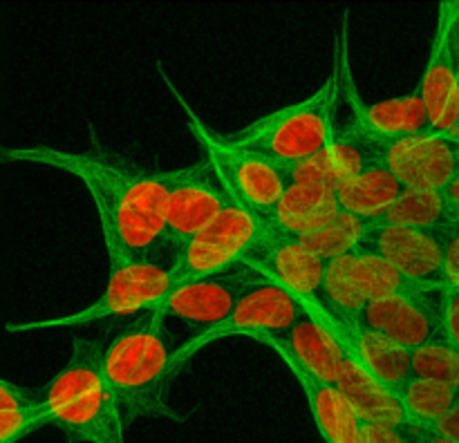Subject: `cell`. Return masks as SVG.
<instances>
[{"label": "cell", "instance_id": "f546056e", "mask_svg": "<svg viewBox=\"0 0 459 443\" xmlns=\"http://www.w3.org/2000/svg\"><path fill=\"white\" fill-rule=\"evenodd\" d=\"M40 398V389L22 388V385L9 383L0 379V412L21 410V407L36 405Z\"/></svg>", "mask_w": 459, "mask_h": 443}, {"label": "cell", "instance_id": "d6986e66", "mask_svg": "<svg viewBox=\"0 0 459 443\" xmlns=\"http://www.w3.org/2000/svg\"><path fill=\"white\" fill-rule=\"evenodd\" d=\"M372 161H375L372 143L363 139L354 125L345 124L336 128L334 139L321 155L291 168L290 179L291 182L316 183V186L336 191L341 183L357 177Z\"/></svg>", "mask_w": 459, "mask_h": 443}, {"label": "cell", "instance_id": "44dd1931", "mask_svg": "<svg viewBox=\"0 0 459 443\" xmlns=\"http://www.w3.org/2000/svg\"><path fill=\"white\" fill-rule=\"evenodd\" d=\"M334 385L348 398V403L352 405V410L357 412V416L363 423L385 425V428L397 430L412 428L397 394L385 388V385H381L377 379H372L350 356L345 358Z\"/></svg>", "mask_w": 459, "mask_h": 443}, {"label": "cell", "instance_id": "e0dca14e", "mask_svg": "<svg viewBox=\"0 0 459 443\" xmlns=\"http://www.w3.org/2000/svg\"><path fill=\"white\" fill-rule=\"evenodd\" d=\"M245 267L276 280L299 302H318L325 260L318 258L300 237L285 235L273 228L258 258Z\"/></svg>", "mask_w": 459, "mask_h": 443}, {"label": "cell", "instance_id": "1f68e13d", "mask_svg": "<svg viewBox=\"0 0 459 443\" xmlns=\"http://www.w3.org/2000/svg\"><path fill=\"white\" fill-rule=\"evenodd\" d=\"M444 340L459 352V291L446 294V307H444Z\"/></svg>", "mask_w": 459, "mask_h": 443}, {"label": "cell", "instance_id": "83f0119b", "mask_svg": "<svg viewBox=\"0 0 459 443\" xmlns=\"http://www.w3.org/2000/svg\"><path fill=\"white\" fill-rule=\"evenodd\" d=\"M45 425L40 405L21 407V410L0 412V443H18Z\"/></svg>", "mask_w": 459, "mask_h": 443}, {"label": "cell", "instance_id": "484cf974", "mask_svg": "<svg viewBox=\"0 0 459 443\" xmlns=\"http://www.w3.org/2000/svg\"><path fill=\"white\" fill-rule=\"evenodd\" d=\"M370 228V222L341 210V213L336 215L334 219H330L325 226L309 233L307 237H300V240H303L318 258L330 262V260L343 258V255H350L354 253V251L361 249L363 240H366Z\"/></svg>", "mask_w": 459, "mask_h": 443}, {"label": "cell", "instance_id": "d4e9b609", "mask_svg": "<svg viewBox=\"0 0 459 443\" xmlns=\"http://www.w3.org/2000/svg\"><path fill=\"white\" fill-rule=\"evenodd\" d=\"M397 396L402 401V407L411 425H415V428H433L459 401V389L435 383V380L411 376L397 392Z\"/></svg>", "mask_w": 459, "mask_h": 443}, {"label": "cell", "instance_id": "cb8c5ba5", "mask_svg": "<svg viewBox=\"0 0 459 443\" xmlns=\"http://www.w3.org/2000/svg\"><path fill=\"white\" fill-rule=\"evenodd\" d=\"M453 222L455 217L442 191H403L377 224L444 233Z\"/></svg>", "mask_w": 459, "mask_h": 443}, {"label": "cell", "instance_id": "30bf717a", "mask_svg": "<svg viewBox=\"0 0 459 443\" xmlns=\"http://www.w3.org/2000/svg\"><path fill=\"white\" fill-rule=\"evenodd\" d=\"M231 204L204 159L175 173L164 209L166 244L175 251L200 235Z\"/></svg>", "mask_w": 459, "mask_h": 443}, {"label": "cell", "instance_id": "52a82bcc", "mask_svg": "<svg viewBox=\"0 0 459 443\" xmlns=\"http://www.w3.org/2000/svg\"><path fill=\"white\" fill-rule=\"evenodd\" d=\"M303 304L285 286L258 273V277L240 295L233 311L220 325L197 331L175 352H170V376L175 379L186 367V362L206 345L220 343L231 336H247L254 340L282 336L285 331H290L294 322L303 318Z\"/></svg>", "mask_w": 459, "mask_h": 443}, {"label": "cell", "instance_id": "2e32d148", "mask_svg": "<svg viewBox=\"0 0 459 443\" xmlns=\"http://www.w3.org/2000/svg\"><path fill=\"white\" fill-rule=\"evenodd\" d=\"M300 304H303L305 313L299 322L290 327V331H285L282 336H273V338H260L258 343L273 349L276 354H287L318 380L334 385L348 354L332 331L321 302Z\"/></svg>", "mask_w": 459, "mask_h": 443}, {"label": "cell", "instance_id": "8fae6325", "mask_svg": "<svg viewBox=\"0 0 459 443\" xmlns=\"http://www.w3.org/2000/svg\"><path fill=\"white\" fill-rule=\"evenodd\" d=\"M372 150L403 191H444L457 175L459 143L433 132L372 143Z\"/></svg>", "mask_w": 459, "mask_h": 443}, {"label": "cell", "instance_id": "4dcf8cb0", "mask_svg": "<svg viewBox=\"0 0 459 443\" xmlns=\"http://www.w3.org/2000/svg\"><path fill=\"white\" fill-rule=\"evenodd\" d=\"M359 443H412L411 430L385 428V425L363 423Z\"/></svg>", "mask_w": 459, "mask_h": 443}, {"label": "cell", "instance_id": "7c38bea8", "mask_svg": "<svg viewBox=\"0 0 459 443\" xmlns=\"http://www.w3.org/2000/svg\"><path fill=\"white\" fill-rule=\"evenodd\" d=\"M444 307L446 291L393 295L368 304L359 322L412 352L444 338Z\"/></svg>", "mask_w": 459, "mask_h": 443}, {"label": "cell", "instance_id": "4316f807", "mask_svg": "<svg viewBox=\"0 0 459 443\" xmlns=\"http://www.w3.org/2000/svg\"><path fill=\"white\" fill-rule=\"evenodd\" d=\"M411 370L417 379H429L459 389V352L444 338L412 349Z\"/></svg>", "mask_w": 459, "mask_h": 443}, {"label": "cell", "instance_id": "6da1fadb", "mask_svg": "<svg viewBox=\"0 0 459 443\" xmlns=\"http://www.w3.org/2000/svg\"><path fill=\"white\" fill-rule=\"evenodd\" d=\"M0 159L74 175L97 206L108 267L151 260L166 246L164 209L178 168H139L92 141L90 150L54 146L4 148Z\"/></svg>", "mask_w": 459, "mask_h": 443}, {"label": "cell", "instance_id": "8d00e7d4", "mask_svg": "<svg viewBox=\"0 0 459 443\" xmlns=\"http://www.w3.org/2000/svg\"><path fill=\"white\" fill-rule=\"evenodd\" d=\"M457 143H459V130H457Z\"/></svg>", "mask_w": 459, "mask_h": 443}, {"label": "cell", "instance_id": "277c9868", "mask_svg": "<svg viewBox=\"0 0 459 443\" xmlns=\"http://www.w3.org/2000/svg\"><path fill=\"white\" fill-rule=\"evenodd\" d=\"M101 367L126 425L139 419L182 423L184 416L169 401L170 349L164 340V318L151 316L126 327L101 352Z\"/></svg>", "mask_w": 459, "mask_h": 443}, {"label": "cell", "instance_id": "d6a6232c", "mask_svg": "<svg viewBox=\"0 0 459 443\" xmlns=\"http://www.w3.org/2000/svg\"><path fill=\"white\" fill-rule=\"evenodd\" d=\"M433 430L442 434V437H446L448 441L459 443V401L433 425Z\"/></svg>", "mask_w": 459, "mask_h": 443}, {"label": "cell", "instance_id": "ffe728a7", "mask_svg": "<svg viewBox=\"0 0 459 443\" xmlns=\"http://www.w3.org/2000/svg\"><path fill=\"white\" fill-rule=\"evenodd\" d=\"M281 361L285 362L287 370L294 374L299 380L300 389H303L305 398H307L309 412L314 416L318 434L325 443H359L361 437L363 421L359 419L357 412L348 403V398L336 389V385L318 380L309 371H305L294 358L287 354H278Z\"/></svg>", "mask_w": 459, "mask_h": 443}, {"label": "cell", "instance_id": "7402d4cb", "mask_svg": "<svg viewBox=\"0 0 459 443\" xmlns=\"http://www.w3.org/2000/svg\"><path fill=\"white\" fill-rule=\"evenodd\" d=\"M341 213L336 204V192L316 183L290 182L287 191L278 200L276 209L269 215V224L278 233L291 237H307L309 233L325 226Z\"/></svg>", "mask_w": 459, "mask_h": 443}, {"label": "cell", "instance_id": "d590c367", "mask_svg": "<svg viewBox=\"0 0 459 443\" xmlns=\"http://www.w3.org/2000/svg\"><path fill=\"white\" fill-rule=\"evenodd\" d=\"M457 175H459V152H457Z\"/></svg>", "mask_w": 459, "mask_h": 443}, {"label": "cell", "instance_id": "7a4b0ae2", "mask_svg": "<svg viewBox=\"0 0 459 443\" xmlns=\"http://www.w3.org/2000/svg\"><path fill=\"white\" fill-rule=\"evenodd\" d=\"M334 40L332 74L307 98L273 110L251 121L233 134H224L231 143L263 152L285 170L296 168L321 155L336 132V112L343 101V54L348 52V16Z\"/></svg>", "mask_w": 459, "mask_h": 443}, {"label": "cell", "instance_id": "5bb4252c", "mask_svg": "<svg viewBox=\"0 0 459 443\" xmlns=\"http://www.w3.org/2000/svg\"><path fill=\"white\" fill-rule=\"evenodd\" d=\"M343 101L350 107V125L370 143H388L397 139L415 137L429 132V115L420 92L403 97L384 98L377 103H366L359 94L350 70V52L343 54Z\"/></svg>", "mask_w": 459, "mask_h": 443}, {"label": "cell", "instance_id": "5b68a950", "mask_svg": "<svg viewBox=\"0 0 459 443\" xmlns=\"http://www.w3.org/2000/svg\"><path fill=\"white\" fill-rule=\"evenodd\" d=\"M157 70H160V76L169 88L170 97L179 103L182 112L186 115L188 130H191L193 139L200 143L204 161L209 164L215 182L222 186L231 204L240 206V209L249 210L258 217L269 219L278 200L290 186V170L273 164L263 152L254 150V148L236 146L224 134L211 130L206 121L193 110L182 89L175 88L170 76L161 67H157Z\"/></svg>", "mask_w": 459, "mask_h": 443}, {"label": "cell", "instance_id": "9c48e42d", "mask_svg": "<svg viewBox=\"0 0 459 443\" xmlns=\"http://www.w3.org/2000/svg\"><path fill=\"white\" fill-rule=\"evenodd\" d=\"M426 115L429 132L457 141L459 130V43L453 31V0L439 3L437 25L429 63L417 85Z\"/></svg>", "mask_w": 459, "mask_h": 443}, {"label": "cell", "instance_id": "ba28073f", "mask_svg": "<svg viewBox=\"0 0 459 443\" xmlns=\"http://www.w3.org/2000/svg\"><path fill=\"white\" fill-rule=\"evenodd\" d=\"M272 231L269 219L229 204L211 226L175 251L170 262L175 282L182 285L249 264L258 258Z\"/></svg>", "mask_w": 459, "mask_h": 443}, {"label": "cell", "instance_id": "3957f363", "mask_svg": "<svg viewBox=\"0 0 459 443\" xmlns=\"http://www.w3.org/2000/svg\"><path fill=\"white\" fill-rule=\"evenodd\" d=\"M103 345L74 338L61 371L40 388L45 425H54L81 443H126V421L103 376Z\"/></svg>", "mask_w": 459, "mask_h": 443}, {"label": "cell", "instance_id": "8992f818", "mask_svg": "<svg viewBox=\"0 0 459 443\" xmlns=\"http://www.w3.org/2000/svg\"><path fill=\"white\" fill-rule=\"evenodd\" d=\"M108 273V282L99 298L79 311L65 316L39 318V320L9 322L4 329L9 334H30V331L48 329H74V327L90 325V322L106 320L117 316H133L142 311H155L173 286L178 285L170 264L160 262L157 258L133 260V262L112 264Z\"/></svg>", "mask_w": 459, "mask_h": 443}, {"label": "cell", "instance_id": "ac0fdd59", "mask_svg": "<svg viewBox=\"0 0 459 443\" xmlns=\"http://www.w3.org/2000/svg\"><path fill=\"white\" fill-rule=\"evenodd\" d=\"M327 316V311H325ZM332 331L336 338L343 345L345 354L352 361H357L372 379L379 380L394 394L403 388L408 379L412 376L411 370V352L403 349L402 345L393 343L385 336L377 334V331L368 329L361 322H352V325H341V322L332 320L327 316Z\"/></svg>", "mask_w": 459, "mask_h": 443}, {"label": "cell", "instance_id": "4fadbf2b", "mask_svg": "<svg viewBox=\"0 0 459 443\" xmlns=\"http://www.w3.org/2000/svg\"><path fill=\"white\" fill-rule=\"evenodd\" d=\"M258 277V271L251 267H233L215 276L197 277V280L175 285L169 298L155 309L160 318H178L186 325L197 327L200 331L220 325L233 311L247 286Z\"/></svg>", "mask_w": 459, "mask_h": 443}, {"label": "cell", "instance_id": "9a60e30c", "mask_svg": "<svg viewBox=\"0 0 459 443\" xmlns=\"http://www.w3.org/2000/svg\"><path fill=\"white\" fill-rule=\"evenodd\" d=\"M361 249L381 255L390 267L397 268L411 282L430 289H444L442 233L372 224Z\"/></svg>", "mask_w": 459, "mask_h": 443}, {"label": "cell", "instance_id": "836d02e7", "mask_svg": "<svg viewBox=\"0 0 459 443\" xmlns=\"http://www.w3.org/2000/svg\"><path fill=\"white\" fill-rule=\"evenodd\" d=\"M444 197H446L448 206H451V213L455 217V222H459V175L453 177V182L444 188Z\"/></svg>", "mask_w": 459, "mask_h": 443}, {"label": "cell", "instance_id": "e575fe53", "mask_svg": "<svg viewBox=\"0 0 459 443\" xmlns=\"http://www.w3.org/2000/svg\"><path fill=\"white\" fill-rule=\"evenodd\" d=\"M453 31L459 43V0H453Z\"/></svg>", "mask_w": 459, "mask_h": 443}, {"label": "cell", "instance_id": "603a6c76", "mask_svg": "<svg viewBox=\"0 0 459 443\" xmlns=\"http://www.w3.org/2000/svg\"><path fill=\"white\" fill-rule=\"evenodd\" d=\"M336 204L343 213L377 224L403 192L402 183L381 161H372L357 177L336 188Z\"/></svg>", "mask_w": 459, "mask_h": 443}, {"label": "cell", "instance_id": "f1b7e54d", "mask_svg": "<svg viewBox=\"0 0 459 443\" xmlns=\"http://www.w3.org/2000/svg\"><path fill=\"white\" fill-rule=\"evenodd\" d=\"M444 240V289L446 294L459 291V222H453L442 233Z\"/></svg>", "mask_w": 459, "mask_h": 443}]
</instances>
